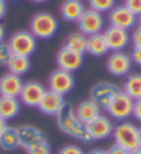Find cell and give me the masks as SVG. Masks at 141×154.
I'll return each mask as SVG.
<instances>
[{
  "mask_svg": "<svg viewBox=\"0 0 141 154\" xmlns=\"http://www.w3.org/2000/svg\"><path fill=\"white\" fill-rule=\"evenodd\" d=\"M56 124L57 128L67 136L72 139L80 140L83 143L92 142V137L87 132L85 124H82L75 114V108L70 104H65L58 114L56 115Z\"/></svg>",
  "mask_w": 141,
  "mask_h": 154,
  "instance_id": "1",
  "label": "cell"
},
{
  "mask_svg": "<svg viewBox=\"0 0 141 154\" xmlns=\"http://www.w3.org/2000/svg\"><path fill=\"white\" fill-rule=\"evenodd\" d=\"M29 31L36 39H50L58 31V20L49 11H39L31 18Z\"/></svg>",
  "mask_w": 141,
  "mask_h": 154,
  "instance_id": "2",
  "label": "cell"
},
{
  "mask_svg": "<svg viewBox=\"0 0 141 154\" xmlns=\"http://www.w3.org/2000/svg\"><path fill=\"white\" fill-rule=\"evenodd\" d=\"M115 144L123 147L124 150L131 151L134 149L140 147L138 142V126H136L133 122L122 121L119 122L112 132Z\"/></svg>",
  "mask_w": 141,
  "mask_h": 154,
  "instance_id": "3",
  "label": "cell"
},
{
  "mask_svg": "<svg viewBox=\"0 0 141 154\" xmlns=\"http://www.w3.org/2000/svg\"><path fill=\"white\" fill-rule=\"evenodd\" d=\"M133 106H134V100L131 97H129L124 92H122V89L115 94L111 103L108 104V107L105 108V111L108 112L112 119L122 122V121H127L133 115Z\"/></svg>",
  "mask_w": 141,
  "mask_h": 154,
  "instance_id": "4",
  "label": "cell"
},
{
  "mask_svg": "<svg viewBox=\"0 0 141 154\" xmlns=\"http://www.w3.org/2000/svg\"><path fill=\"white\" fill-rule=\"evenodd\" d=\"M8 46H10L13 54H20V56H32L36 51V38L31 31H15L8 39Z\"/></svg>",
  "mask_w": 141,
  "mask_h": 154,
  "instance_id": "5",
  "label": "cell"
},
{
  "mask_svg": "<svg viewBox=\"0 0 141 154\" xmlns=\"http://www.w3.org/2000/svg\"><path fill=\"white\" fill-rule=\"evenodd\" d=\"M75 88V76L72 72L56 68L49 76V90L65 96Z\"/></svg>",
  "mask_w": 141,
  "mask_h": 154,
  "instance_id": "6",
  "label": "cell"
},
{
  "mask_svg": "<svg viewBox=\"0 0 141 154\" xmlns=\"http://www.w3.org/2000/svg\"><path fill=\"white\" fill-rule=\"evenodd\" d=\"M79 28V32L85 33L86 36H92L95 33H101L104 28V17L101 13L94 11L92 8H86V11L82 14L79 21L76 22Z\"/></svg>",
  "mask_w": 141,
  "mask_h": 154,
  "instance_id": "7",
  "label": "cell"
},
{
  "mask_svg": "<svg viewBox=\"0 0 141 154\" xmlns=\"http://www.w3.org/2000/svg\"><path fill=\"white\" fill-rule=\"evenodd\" d=\"M131 57L123 51H112L111 56L106 58V69L111 75L122 78L127 76L131 69Z\"/></svg>",
  "mask_w": 141,
  "mask_h": 154,
  "instance_id": "8",
  "label": "cell"
},
{
  "mask_svg": "<svg viewBox=\"0 0 141 154\" xmlns=\"http://www.w3.org/2000/svg\"><path fill=\"white\" fill-rule=\"evenodd\" d=\"M119 90L120 89L116 85L111 82H98L90 90V100L98 104L101 110H105Z\"/></svg>",
  "mask_w": 141,
  "mask_h": 154,
  "instance_id": "9",
  "label": "cell"
},
{
  "mask_svg": "<svg viewBox=\"0 0 141 154\" xmlns=\"http://www.w3.org/2000/svg\"><path fill=\"white\" fill-rule=\"evenodd\" d=\"M108 21L111 26L129 31L137 24V17L124 4H120V6H115L108 13Z\"/></svg>",
  "mask_w": 141,
  "mask_h": 154,
  "instance_id": "10",
  "label": "cell"
},
{
  "mask_svg": "<svg viewBox=\"0 0 141 154\" xmlns=\"http://www.w3.org/2000/svg\"><path fill=\"white\" fill-rule=\"evenodd\" d=\"M56 63H57V68L74 74L75 71H78L83 65V54L76 53V51L64 46L57 53Z\"/></svg>",
  "mask_w": 141,
  "mask_h": 154,
  "instance_id": "11",
  "label": "cell"
},
{
  "mask_svg": "<svg viewBox=\"0 0 141 154\" xmlns=\"http://www.w3.org/2000/svg\"><path fill=\"white\" fill-rule=\"evenodd\" d=\"M44 93H46V89L40 82L28 81V82H24V85H22L21 93H20L18 99L28 107H38Z\"/></svg>",
  "mask_w": 141,
  "mask_h": 154,
  "instance_id": "12",
  "label": "cell"
},
{
  "mask_svg": "<svg viewBox=\"0 0 141 154\" xmlns=\"http://www.w3.org/2000/svg\"><path fill=\"white\" fill-rule=\"evenodd\" d=\"M86 128H87V132L92 140H104L112 135L115 126H113L110 117H105L101 114L95 119H93L92 122H88Z\"/></svg>",
  "mask_w": 141,
  "mask_h": 154,
  "instance_id": "13",
  "label": "cell"
},
{
  "mask_svg": "<svg viewBox=\"0 0 141 154\" xmlns=\"http://www.w3.org/2000/svg\"><path fill=\"white\" fill-rule=\"evenodd\" d=\"M102 33H104V38L111 51H122L130 43V33L126 29L110 25Z\"/></svg>",
  "mask_w": 141,
  "mask_h": 154,
  "instance_id": "14",
  "label": "cell"
},
{
  "mask_svg": "<svg viewBox=\"0 0 141 154\" xmlns=\"http://www.w3.org/2000/svg\"><path fill=\"white\" fill-rule=\"evenodd\" d=\"M65 104H67V101L64 100V96L56 93L53 90H46V93L42 97V100H40L38 108H39L44 115L56 117V115L62 110V107Z\"/></svg>",
  "mask_w": 141,
  "mask_h": 154,
  "instance_id": "15",
  "label": "cell"
},
{
  "mask_svg": "<svg viewBox=\"0 0 141 154\" xmlns=\"http://www.w3.org/2000/svg\"><path fill=\"white\" fill-rule=\"evenodd\" d=\"M18 139H20V147L28 150L31 146L36 144L38 142L46 140V133L40 128L35 125H21L17 128Z\"/></svg>",
  "mask_w": 141,
  "mask_h": 154,
  "instance_id": "16",
  "label": "cell"
},
{
  "mask_svg": "<svg viewBox=\"0 0 141 154\" xmlns=\"http://www.w3.org/2000/svg\"><path fill=\"white\" fill-rule=\"evenodd\" d=\"M22 78L11 72H6L0 76V96L2 97H20L22 89Z\"/></svg>",
  "mask_w": 141,
  "mask_h": 154,
  "instance_id": "17",
  "label": "cell"
},
{
  "mask_svg": "<svg viewBox=\"0 0 141 154\" xmlns=\"http://www.w3.org/2000/svg\"><path fill=\"white\" fill-rule=\"evenodd\" d=\"M85 11L86 7L82 0H64L60 6V14L67 22H78Z\"/></svg>",
  "mask_w": 141,
  "mask_h": 154,
  "instance_id": "18",
  "label": "cell"
},
{
  "mask_svg": "<svg viewBox=\"0 0 141 154\" xmlns=\"http://www.w3.org/2000/svg\"><path fill=\"white\" fill-rule=\"evenodd\" d=\"M75 114L78 117V119L87 125L88 122H92L93 119H95L98 115H101V108L97 103H94L93 100L87 99V100H83L75 107Z\"/></svg>",
  "mask_w": 141,
  "mask_h": 154,
  "instance_id": "19",
  "label": "cell"
},
{
  "mask_svg": "<svg viewBox=\"0 0 141 154\" xmlns=\"http://www.w3.org/2000/svg\"><path fill=\"white\" fill-rule=\"evenodd\" d=\"M21 101L18 97H2L0 96V118L10 121L20 114Z\"/></svg>",
  "mask_w": 141,
  "mask_h": 154,
  "instance_id": "20",
  "label": "cell"
},
{
  "mask_svg": "<svg viewBox=\"0 0 141 154\" xmlns=\"http://www.w3.org/2000/svg\"><path fill=\"white\" fill-rule=\"evenodd\" d=\"M108 51H110V47L106 45V40L102 32L87 36V50H86V53H88L93 57H101V56H105Z\"/></svg>",
  "mask_w": 141,
  "mask_h": 154,
  "instance_id": "21",
  "label": "cell"
},
{
  "mask_svg": "<svg viewBox=\"0 0 141 154\" xmlns=\"http://www.w3.org/2000/svg\"><path fill=\"white\" fill-rule=\"evenodd\" d=\"M20 147L18 131L14 126H8L0 135V149L3 151H14Z\"/></svg>",
  "mask_w": 141,
  "mask_h": 154,
  "instance_id": "22",
  "label": "cell"
},
{
  "mask_svg": "<svg viewBox=\"0 0 141 154\" xmlns=\"http://www.w3.org/2000/svg\"><path fill=\"white\" fill-rule=\"evenodd\" d=\"M31 58L26 56H20V54H13L7 64L8 72L14 74V75L22 76L31 69Z\"/></svg>",
  "mask_w": 141,
  "mask_h": 154,
  "instance_id": "23",
  "label": "cell"
},
{
  "mask_svg": "<svg viewBox=\"0 0 141 154\" xmlns=\"http://www.w3.org/2000/svg\"><path fill=\"white\" fill-rule=\"evenodd\" d=\"M122 92L133 100L141 99V74H129L123 82Z\"/></svg>",
  "mask_w": 141,
  "mask_h": 154,
  "instance_id": "24",
  "label": "cell"
},
{
  "mask_svg": "<svg viewBox=\"0 0 141 154\" xmlns=\"http://www.w3.org/2000/svg\"><path fill=\"white\" fill-rule=\"evenodd\" d=\"M64 46L76 51V53L85 54L87 50V36L82 32H72L67 36Z\"/></svg>",
  "mask_w": 141,
  "mask_h": 154,
  "instance_id": "25",
  "label": "cell"
},
{
  "mask_svg": "<svg viewBox=\"0 0 141 154\" xmlns=\"http://www.w3.org/2000/svg\"><path fill=\"white\" fill-rule=\"evenodd\" d=\"M88 8H92L98 13H110L115 7V2L116 0H87Z\"/></svg>",
  "mask_w": 141,
  "mask_h": 154,
  "instance_id": "26",
  "label": "cell"
},
{
  "mask_svg": "<svg viewBox=\"0 0 141 154\" xmlns=\"http://www.w3.org/2000/svg\"><path fill=\"white\" fill-rule=\"evenodd\" d=\"M28 154H51V147L47 143V140H42V142H38L36 144L31 146L26 150Z\"/></svg>",
  "mask_w": 141,
  "mask_h": 154,
  "instance_id": "27",
  "label": "cell"
},
{
  "mask_svg": "<svg viewBox=\"0 0 141 154\" xmlns=\"http://www.w3.org/2000/svg\"><path fill=\"white\" fill-rule=\"evenodd\" d=\"M11 56H13V51H11L8 43L2 42L0 43V67H7Z\"/></svg>",
  "mask_w": 141,
  "mask_h": 154,
  "instance_id": "28",
  "label": "cell"
},
{
  "mask_svg": "<svg viewBox=\"0 0 141 154\" xmlns=\"http://www.w3.org/2000/svg\"><path fill=\"white\" fill-rule=\"evenodd\" d=\"M124 6L136 17H141V0H124Z\"/></svg>",
  "mask_w": 141,
  "mask_h": 154,
  "instance_id": "29",
  "label": "cell"
},
{
  "mask_svg": "<svg viewBox=\"0 0 141 154\" xmlns=\"http://www.w3.org/2000/svg\"><path fill=\"white\" fill-rule=\"evenodd\" d=\"M58 154H86V153L83 151L82 147L76 146V144H67L58 151Z\"/></svg>",
  "mask_w": 141,
  "mask_h": 154,
  "instance_id": "30",
  "label": "cell"
},
{
  "mask_svg": "<svg viewBox=\"0 0 141 154\" xmlns=\"http://www.w3.org/2000/svg\"><path fill=\"white\" fill-rule=\"evenodd\" d=\"M130 40L133 43V47H141V25L134 28L133 33L130 36Z\"/></svg>",
  "mask_w": 141,
  "mask_h": 154,
  "instance_id": "31",
  "label": "cell"
},
{
  "mask_svg": "<svg viewBox=\"0 0 141 154\" xmlns=\"http://www.w3.org/2000/svg\"><path fill=\"white\" fill-rule=\"evenodd\" d=\"M130 57L134 64H137L138 67H141V47H133V51H131Z\"/></svg>",
  "mask_w": 141,
  "mask_h": 154,
  "instance_id": "32",
  "label": "cell"
},
{
  "mask_svg": "<svg viewBox=\"0 0 141 154\" xmlns=\"http://www.w3.org/2000/svg\"><path fill=\"white\" fill-rule=\"evenodd\" d=\"M133 117L137 119L138 122H141V99H138V100H134Z\"/></svg>",
  "mask_w": 141,
  "mask_h": 154,
  "instance_id": "33",
  "label": "cell"
},
{
  "mask_svg": "<svg viewBox=\"0 0 141 154\" xmlns=\"http://www.w3.org/2000/svg\"><path fill=\"white\" fill-rule=\"evenodd\" d=\"M105 153L106 154H129V151L124 150L123 147L118 146V144H112L108 150H105Z\"/></svg>",
  "mask_w": 141,
  "mask_h": 154,
  "instance_id": "34",
  "label": "cell"
},
{
  "mask_svg": "<svg viewBox=\"0 0 141 154\" xmlns=\"http://www.w3.org/2000/svg\"><path fill=\"white\" fill-rule=\"evenodd\" d=\"M6 13H7V2L6 0H0V21L4 18Z\"/></svg>",
  "mask_w": 141,
  "mask_h": 154,
  "instance_id": "35",
  "label": "cell"
},
{
  "mask_svg": "<svg viewBox=\"0 0 141 154\" xmlns=\"http://www.w3.org/2000/svg\"><path fill=\"white\" fill-rule=\"evenodd\" d=\"M4 38H6V28H4V25L0 22V43L4 42Z\"/></svg>",
  "mask_w": 141,
  "mask_h": 154,
  "instance_id": "36",
  "label": "cell"
},
{
  "mask_svg": "<svg viewBox=\"0 0 141 154\" xmlns=\"http://www.w3.org/2000/svg\"><path fill=\"white\" fill-rule=\"evenodd\" d=\"M7 128V121H4L3 118H0V135L3 133V131Z\"/></svg>",
  "mask_w": 141,
  "mask_h": 154,
  "instance_id": "37",
  "label": "cell"
},
{
  "mask_svg": "<svg viewBox=\"0 0 141 154\" xmlns=\"http://www.w3.org/2000/svg\"><path fill=\"white\" fill-rule=\"evenodd\" d=\"M87 154H106V153H105V150H101V149H94V150H92Z\"/></svg>",
  "mask_w": 141,
  "mask_h": 154,
  "instance_id": "38",
  "label": "cell"
},
{
  "mask_svg": "<svg viewBox=\"0 0 141 154\" xmlns=\"http://www.w3.org/2000/svg\"><path fill=\"white\" fill-rule=\"evenodd\" d=\"M129 154H141V147H137V149L129 151Z\"/></svg>",
  "mask_w": 141,
  "mask_h": 154,
  "instance_id": "39",
  "label": "cell"
},
{
  "mask_svg": "<svg viewBox=\"0 0 141 154\" xmlns=\"http://www.w3.org/2000/svg\"><path fill=\"white\" fill-rule=\"evenodd\" d=\"M31 2H33V3H47L49 0H31Z\"/></svg>",
  "mask_w": 141,
  "mask_h": 154,
  "instance_id": "40",
  "label": "cell"
},
{
  "mask_svg": "<svg viewBox=\"0 0 141 154\" xmlns=\"http://www.w3.org/2000/svg\"><path fill=\"white\" fill-rule=\"evenodd\" d=\"M138 142H140V147H141V126L138 128Z\"/></svg>",
  "mask_w": 141,
  "mask_h": 154,
  "instance_id": "41",
  "label": "cell"
},
{
  "mask_svg": "<svg viewBox=\"0 0 141 154\" xmlns=\"http://www.w3.org/2000/svg\"><path fill=\"white\" fill-rule=\"evenodd\" d=\"M138 22H140V25H141V17H140V21H138Z\"/></svg>",
  "mask_w": 141,
  "mask_h": 154,
  "instance_id": "42",
  "label": "cell"
}]
</instances>
